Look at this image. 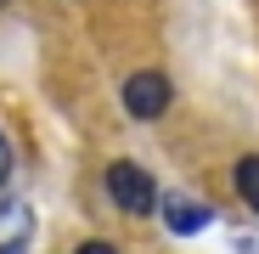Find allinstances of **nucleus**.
<instances>
[{
	"instance_id": "1",
	"label": "nucleus",
	"mask_w": 259,
	"mask_h": 254,
	"mask_svg": "<svg viewBox=\"0 0 259 254\" xmlns=\"http://www.w3.org/2000/svg\"><path fill=\"white\" fill-rule=\"evenodd\" d=\"M107 198L124 209L130 221L152 215V209L163 203V198H158V187H152V169H141L136 158H113V164H107Z\"/></svg>"
},
{
	"instance_id": "2",
	"label": "nucleus",
	"mask_w": 259,
	"mask_h": 254,
	"mask_svg": "<svg viewBox=\"0 0 259 254\" xmlns=\"http://www.w3.org/2000/svg\"><path fill=\"white\" fill-rule=\"evenodd\" d=\"M124 113L130 119H163L169 113V79L158 74V68H141V74H130L124 79Z\"/></svg>"
},
{
	"instance_id": "3",
	"label": "nucleus",
	"mask_w": 259,
	"mask_h": 254,
	"mask_svg": "<svg viewBox=\"0 0 259 254\" xmlns=\"http://www.w3.org/2000/svg\"><path fill=\"white\" fill-rule=\"evenodd\" d=\"M158 209H163V226L175 232V237H192V232L208 226V203H197V198H186V192H169Z\"/></svg>"
},
{
	"instance_id": "4",
	"label": "nucleus",
	"mask_w": 259,
	"mask_h": 254,
	"mask_svg": "<svg viewBox=\"0 0 259 254\" xmlns=\"http://www.w3.org/2000/svg\"><path fill=\"white\" fill-rule=\"evenodd\" d=\"M28 237H34V215H28V203L6 198V203H0V254H28Z\"/></svg>"
},
{
	"instance_id": "5",
	"label": "nucleus",
	"mask_w": 259,
	"mask_h": 254,
	"mask_svg": "<svg viewBox=\"0 0 259 254\" xmlns=\"http://www.w3.org/2000/svg\"><path fill=\"white\" fill-rule=\"evenodd\" d=\"M237 192H242V203H248V209H259V153L237 158Z\"/></svg>"
},
{
	"instance_id": "6",
	"label": "nucleus",
	"mask_w": 259,
	"mask_h": 254,
	"mask_svg": "<svg viewBox=\"0 0 259 254\" xmlns=\"http://www.w3.org/2000/svg\"><path fill=\"white\" fill-rule=\"evenodd\" d=\"M12 181V141H6V130H0V187Z\"/></svg>"
},
{
	"instance_id": "7",
	"label": "nucleus",
	"mask_w": 259,
	"mask_h": 254,
	"mask_svg": "<svg viewBox=\"0 0 259 254\" xmlns=\"http://www.w3.org/2000/svg\"><path fill=\"white\" fill-rule=\"evenodd\" d=\"M73 254H118V248H113V243H107V237H91V243H79V248H73Z\"/></svg>"
}]
</instances>
